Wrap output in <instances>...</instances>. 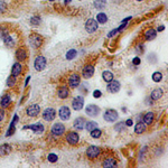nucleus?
Segmentation results:
<instances>
[{
    "instance_id": "obj_23",
    "label": "nucleus",
    "mask_w": 168,
    "mask_h": 168,
    "mask_svg": "<svg viewBox=\"0 0 168 168\" xmlns=\"http://www.w3.org/2000/svg\"><path fill=\"white\" fill-rule=\"evenodd\" d=\"M2 40H3V44H5L7 47H13V46L15 45L14 39H13V37H11L9 34H6V35L2 37Z\"/></svg>"
},
{
    "instance_id": "obj_9",
    "label": "nucleus",
    "mask_w": 168,
    "mask_h": 168,
    "mask_svg": "<svg viewBox=\"0 0 168 168\" xmlns=\"http://www.w3.org/2000/svg\"><path fill=\"white\" fill-rule=\"evenodd\" d=\"M22 129H24V130H26V129H30V130H33L34 132H35V133H38V134L43 133V132H44V130H45V128H44V125H43V123H40V122L35 123V125L25 126Z\"/></svg>"
},
{
    "instance_id": "obj_13",
    "label": "nucleus",
    "mask_w": 168,
    "mask_h": 168,
    "mask_svg": "<svg viewBox=\"0 0 168 168\" xmlns=\"http://www.w3.org/2000/svg\"><path fill=\"white\" fill-rule=\"evenodd\" d=\"M78 140H80V137H78L77 132H75V131L69 132L67 136H66V141H67V144L72 145V146L76 145V144L78 142Z\"/></svg>"
},
{
    "instance_id": "obj_21",
    "label": "nucleus",
    "mask_w": 168,
    "mask_h": 168,
    "mask_svg": "<svg viewBox=\"0 0 168 168\" xmlns=\"http://www.w3.org/2000/svg\"><path fill=\"white\" fill-rule=\"evenodd\" d=\"M21 69H22V66H21V64H20L19 62L15 63V64L13 65V67H11V75L15 76V77L19 76L20 73H21Z\"/></svg>"
},
{
    "instance_id": "obj_43",
    "label": "nucleus",
    "mask_w": 168,
    "mask_h": 168,
    "mask_svg": "<svg viewBox=\"0 0 168 168\" xmlns=\"http://www.w3.org/2000/svg\"><path fill=\"white\" fill-rule=\"evenodd\" d=\"M133 64L134 65H139L140 64V58L139 57H134L133 58Z\"/></svg>"
},
{
    "instance_id": "obj_7",
    "label": "nucleus",
    "mask_w": 168,
    "mask_h": 168,
    "mask_svg": "<svg viewBox=\"0 0 168 168\" xmlns=\"http://www.w3.org/2000/svg\"><path fill=\"white\" fill-rule=\"evenodd\" d=\"M52 133L56 136V137H59V136H62L64 132H65V126L63 125V123H61V122H56L53 125V127H52Z\"/></svg>"
},
{
    "instance_id": "obj_29",
    "label": "nucleus",
    "mask_w": 168,
    "mask_h": 168,
    "mask_svg": "<svg viewBox=\"0 0 168 168\" xmlns=\"http://www.w3.org/2000/svg\"><path fill=\"white\" fill-rule=\"evenodd\" d=\"M96 21H98V24L103 25V24H105V22L108 21V17H107L105 14L100 13V14H98V16H96Z\"/></svg>"
},
{
    "instance_id": "obj_19",
    "label": "nucleus",
    "mask_w": 168,
    "mask_h": 168,
    "mask_svg": "<svg viewBox=\"0 0 168 168\" xmlns=\"http://www.w3.org/2000/svg\"><path fill=\"white\" fill-rule=\"evenodd\" d=\"M10 102H11V95H10V94H5V95H2V98L0 99V105H1L2 109L9 107Z\"/></svg>"
},
{
    "instance_id": "obj_31",
    "label": "nucleus",
    "mask_w": 168,
    "mask_h": 168,
    "mask_svg": "<svg viewBox=\"0 0 168 168\" xmlns=\"http://www.w3.org/2000/svg\"><path fill=\"white\" fill-rule=\"evenodd\" d=\"M102 77H103V80L105 81V82H110L113 80V73L110 72V71H104L103 73H102Z\"/></svg>"
},
{
    "instance_id": "obj_48",
    "label": "nucleus",
    "mask_w": 168,
    "mask_h": 168,
    "mask_svg": "<svg viewBox=\"0 0 168 168\" xmlns=\"http://www.w3.org/2000/svg\"><path fill=\"white\" fill-rule=\"evenodd\" d=\"M137 1H142V0H137Z\"/></svg>"
},
{
    "instance_id": "obj_24",
    "label": "nucleus",
    "mask_w": 168,
    "mask_h": 168,
    "mask_svg": "<svg viewBox=\"0 0 168 168\" xmlns=\"http://www.w3.org/2000/svg\"><path fill=\"white\" fill-rule=\"evenodd\" d=\"M11 152V146L8 144H3L0 146V156H6Z\"/></svg>"
},
{
    "instance_id": "obj_20",
    "label": "nucleus",
    "mask_w": 168,
    "mask_h": 168,
    "mask_svg": "<svg viewBox=\"0 0 168 168\" xmlns=\"http://www.w3.org/2000/svg\"><path fill=\"white\" fill-rule=\"evenodd\" d=\"M154 118H155L154 112H147V113H145L142 115V122L145 125H148L149 126V125H151L154 122Z\"/></svg>"
},
{
    "instance_id": "obj_2",
    "label": "nucleus",
    "mask_w": 168,
    "mask_h": 168,
    "mask_svg": "<svg viewBox=\"0 0 168 168\" xmlns=\"http://www.w3.org/2000/svg\"><path fill=\"white\" fill-rule=\"evenodd\" d=\"M118 117H119L118 112L115 111V110H113V109L107 110V111L104 112V114H103V118H104V120L107 122H114V121H117L118 120Z\"/></svg>"
},
{
    "instance_id": "obj_47",
    "label": "nucleus",
    "mask_w": 168,
    "mask_h": 168,
    "mask_svg": "<svg viewBox=\"0 0 168 168\" xmlns=\"http://www.w3.org/2000/svg\"><path fill=\"white\" fill-rule=\"evenodd\" d=\"M64 2L65 3H69V2H71V0H64Z\"/></svg>"
},
{
    "instance_id": "obj_42",
    "label": "nucleus",
    "mask_w": 168,
    "mask_h": 168,
    "mask_svg": "<svg viewBox=\"0 0 168 168\" xmlns=\"http://www.w3.org/2000/svg\"><path fill=\"white\" fill-rule=\"evenodd\" d=\"M5 119V110L3 109H0V122Z\"/></svg>"
},
{
    "instance_id": "obj_49",
    "label": "nucleus",
    "mask_w": 168,
    "mask_h": 168,
    "mask_svg": "<svg viewBox=\"0 0 168 168\" xmlns=\"http://www.w3.org/2000/svg\"><path fill=\"white\" fill-rule=\"evenodd\" d=\"M51 1H53V0H51Z\"/></svg>"
},
{
    "instance_id": "obj_33",
    "label": "nucleus",
    "mask_w": 168,
    "mask_h": 168,
    "mask_svg": "<svg viewBox=\"0 0 168 168\" xmlns=\"http://www.w3.org/2000/svg\"><path fill=\"white\" fill-rule=\"evenodd\" d=\"M15 84H16V77L13 76V75H10V76L7 78L6 85H7L8 88H13V86H15Z\"/></svg>"
},
{
    "instance_id": "obj_15",
    "label": "nucleus",
    "mask_w": 168,
    "mask_h": 168,
    "mask_svg": "<svg viewBox=\"0 0 168 168\" xmlns=\"http://www.w3.org/2000/svg\"><path fill=\"white\" fill-rule=\"evenodd\" d=\"M94 74V66L93 65H86V66H84L83 67V70H82V76L84 77V78H91Z\"/></svg>"
},
{
    "instance_id": "obj_44",
    "label": "nucleus",
    "mask_w": 168,
    "mask_h": 168,
    "mask_svg": "<svg viewBox=\"0 0 168 168\" xmlns=\"http://www.w3.org/2000/svg\"><path fill=\"white\" fill-rule=\"evenodd\" d=\"M126 126H128V127H131V126H132V120H131V119L126 121Z\"/></svg>"
},
{
    "instance_id": "obj_35",
    "label": "nucleus",
    "mask_w": 168,
    "mask_h": 168,
    "mask_svg": "<svg viewBox=\"0 0 168 168\" xmlns=\"http://www.w3.org/2000/svg\"><path fill=\"white\" fill-rule=\"evenodd\" d=\"M90 134H91L92 138H100L101 134H102V131L100 130V129H98V128H95L92 131H90Z\"/></svg>"
},
{
    "instance_id": "obj_3",
    "label": "nucleus",
    "mask_w": 168,
    "mask_h": 168,
    "mask_svg": "<svg viewBox=\"0 0 168 168\" xmlns=\"http://www.w3.org/2000/svg\"><path fill=\"white\" fill-rule=\"evenodd\" d=\"M98 27H99V24H98V21L93 18L88 19L86 22H85V30H86L89 34H92L94 32H96Z\"/></svg>"
},
{
    "instance_id": "obj_22",
    "label": "nucleus",
    "mask_w": 168,
    "mask_h": 168,
    "mask_svg": "<svg viewBox=\"0 0 168 168\" xmlns=\"http://www.w3.org/2000/svg\"><path fill=\"white\" fill-rule=\"evenodd\" d=\"M163 95H164V91L161 89H155L150 94V99L152 101H156V100H159Z\"/></svg>"
},
{
    "instance_id": "obj_46",
    "label": "nucleus",
    "mask_w": 168,
    "mask_h": 168,
    "mask_svg": "<svg viewBox=\"0 0 168 168\" xmlns=\"http://www.w3.org/2000/svg\"><path fill=\"white\" fill-rule=\"evenodd\" d=\"M29 80H30V76H28V77H27V80H26V85H27V83L29 82Z\"/></svg>"
},
{
    "instance_id": "obj_45",
    "label": "nucleus",
    "mask_w": 168,
    "mask_h": 168,
    "mask_svg": "<svg viewBox=\"0 0 168 168\" xmlns=\"http://www.w3.org/2000/svg\"><path fill=\"white\" fill-rule=\"evenodd\" d=\"M164 29H165L164 26H159V27H158V32H161V30H164Z\"/></svg>"
},
{
    "instance_id": "obj_38",
    "label": "nucleus",
    "mask_w": 168,
    "mask_h": 168,
    "mask_svg": "<svg viewBox=\"0 0 168 168\" xmlns=\"http://www.w3.org/2000/svg\"><path fill=\"white\" fill-rule=\"evenodd\" d=\"M30 22H32L33 25H39L40 18H39L38 16H34V17H32V19H30Z\"/></svg>"
},
{
    "instance_id": "obj_16",
    "label": "nucleus",
    "mask_w": 168,
    "mask_h": 168,
    "mask_svg": "<svg viewBox=\"0 0 168 168\" xmlns=\"http://www.w3.org/2000/svg\"><path fill=\"white\" fill-rule=\"evenodd\" d=\"M85 113L88 115H90V117H96L100 113V108L98 105H95V104H90V105L86 107Z\"/></svg>"
},
{
    "instance_id": "obj_12",
    "label": "nucleus",
    "mask_w": 168,
    "mask_h": 168,
    "mask_svg": "<svg viewBox=\"0 0 168 168\" xmlns=\"http://www.w3.org/2000/svg\"><path fill=\"white\" fill-rule=\"evenodd\" d=\"M80 82H81V77H80V75L76 74V73L72 74L69 77V85L72 89H76L80 85Z\"/></svg>"
},
{
    "instance_id": "obj_17",
    "label": "nucleus",
    "mask_w": 168,
    "mask_h": 168,
    "mask_svg": "<svg viewBox=\"0 0 168 168\" xmlns=\"http://www.w3.org/2000/svg\"><path fill=\"white\" fill-rule=\"evenodd\" d=\"M57 95H58L59 99H66V98H69V95H70L69 88L65 86V85H61L58 88V90H57Z\"/></svg>"
},
{
    "instance_id": "obj_36",
    "label": "nucleus",
    "mask_w": 168,
    "mask_h": 168,
    "mask_svg": "<svg viewBox=\"0 0 168 168\" xmlns=\"http://www.w3.org/2000/svg\"><path fill=\"white\" fill-rule=\"evenodd\" d=\"M163 80V74L160 72H155L152 74V81L154 82H160Z\"/></svg>"
},
{
    "instance_id": "obj_6",
    "label": "nucleus",
    "mask_w": 168,
    "mask_h": 168,
    "mask_svg": "<svg viewBox=\"0 0 168 168\" xmlns=\"http://www.w3.org/2000/svg\"><path fill=\"white\" fill-rule=\"evenodd\" d=\"M26 113H27L28 117L35 118V117H37L38 114L40 113V107L38 105L37 103H34V104L29 105V107L26 109Z\"/></svg>"
},
{
    "instance_id": "obj_8",
    "label": "nucleus",
    "mask_w": 168,
    "mask_h": 168,
    "mask_svg": "<svg viewBox=\"0 0 168 168\" xmlns=\"http://www.w3.org/2000/svg\"><path fill=\"white\" fill-rule=\"evenodd\" d=\"M83 104H84V98L82 95H78L72 100V108L76 111H80L83 108Z\"/></svg>"
},
{
    "instance_id": "obj_11",
    "label": "nucleus",
    "mask_w": 168,
    "mask_h": 168,
    "mask_svg": "<svg viewBox=\"0 0 168 168\" xmlns=\"http://www.w3.org/2000/svg\"><path fill=\"white\" fill-rule=\"evenodd\" d=\"M120 88H121L120 82L112 80V81L109 82V84H108V86H107V90H108V92H110V93H117V92L120 91Z\"/></svg>"
},
{
    "instance_id": "obj_27",
    "label": "nucleus",
    "mask_w": 168,
    "mask_h": 168,
    "mask_svg": "<svg viewBox=\"0 0 168 168\" xmlns=\"http://www.w3.org/2000/svg\"><path fill=\"white\" fill-rule=\"evenodd\" d=\"M26 57H27V54H26V51H25V49L18 48V49L16 51V58H17L18 61H25Z\"/></svg>"
},
{
    "instance_id": "obj_32",
    "label": "nucleus",
    "mask_w": 168,
    "mask_h": 168,
    "mask_svg": "<svg viewBox=\"0 0 168 168\" xmlns=\"http://www.w3.org/2000/svg\"><path fill=\"white\" fill-rule=\"evenodd\" d=\"M98 128V123L94 122V121H89V122H85V129L88 131H92L93 129Z\"/></svg>"
},
{
    "instance_id": "obj_34",
    "label": "nucleus",
    "mask_w": 168,
    "mask_h": 168,
    "mask_svg": "<svg viewBox=\"0 0 168 168\" xmlns=\"http://www.w3.org/2000/svg\"><path fill=\"white\" fill-rule=\"evenodd\" d=\"M77 55V52L75 51V49H70V51H67V53H66V59L67 61H72V59H74V57Z\"/></svg>"
},
{
    "instance_id": "obj_37",
    "label": "nucleus",
    "mask_w": 168,
    "mask_h": 168,
    "mask_svg": "<svg viewBox=\"0 0 168 168\" xmlns=\"http://www.w3.org/2000/svg\"><path fill=\"white\" fill-rule=\"evenodd\" d=\"M47 159H48L49 163H56L57 159H58V157H57V155H55V154H49L48 157H47Z\"/></svg>"
},
{
    "instance_id": "obj_14",
    "label": "nucleus",
    "mask_w": 168,
    "mask_h": 168,
    "mask_svg": "<svg viewBox=\"0 0 168 168\" xmlns=\"http://www.w3.org/2000/svg\"><path fill=\"white\" fill-rule=\"evenodd\" d=\"M58 115H59V118L63 120V121H66V120H69L70 119V117H71V111H70V109L67 108V107H61L59 108V110H58Z\"/></svg>"
},
{
    "instance_id": "obj_1",
    "label": "nucleus",
    "mask_w": 168,
    "mask_h": 168,
    "mask_svg": "<svg viewBox=\"0 0 168 168\" xmlns=\"http://www.w3.org/2000/svg\"><path fill=\"white\" fill-rule=\"evenodd\" d=\"M46 64H47V61L44 56H37L35 62H34V66H35V70L38 72H42L45 67H46Z\"/></svg>"
},
{
    "instance_id": "obj_39",
    "label": "nucleus",
    "mask_w": 168,
    "mask_h": 168,
    "mask_svg": "<svg viewBox=\"0 0 168 168\" xmlns=\"http://www.w3.org/2000/svg\"><path fill=\"white\" fill-rule=\"evenodd\" d=\"M101 95H102V92H101L100 90H95V91L93 92V96L95 98V99H99Z\"/></svg>"
},
{
    "instance_id": "obj_4",
    "label": "nucleus",
    "mask_w": 168,
    "mask_h": 168,
    "mask_svg": "<svg viewBox=\"0 0 168 168\" xmlns=\"http://www.w3.org/2000/svg\"><path fill=\"white\" fill-rule=\"evenodd\" d=\"M42 115H43V119L45 121H48L49 122V121H53L56 118V111L53 108H47V109H45L43 111Z\"/></svg>"
},
{
    "instance_id": "obj_10",
    "label": "nucleus",
    "mask_w": 168,
    "mask_h": 168,
    "mask_svg": "<svg viewBox=\"0 0 168 168\" xmlns=\"http://www.w3.org/2000/svg\"><path fill=\"white\" fill-rule=\"evenodd\" d=\"M101 154V149L96 146H90L88 149H86V156L90 158V159H94L96 158L99 155Z\"/></svg>"
},
{
    "instance_id": "obj_26",
    "label": "nucleus",
    "mask_w": 168,
    "mask_h": 168,
    "mask_svg": "<svg viewBox=\"0 0 168 168\" xmlns=\"http://www.w3.org/2000/svg\"><path fill=\"white\" fill-rule=\"evenodd\" d=\"M156 36H157V30H155V29H148L145 33L146 40H152L156 38Z\"/></svg>"
},
{
    "instance_id": "obj_25",
    "label": "nucleus",
    "mask_w": 168,
    "mask_h": 168,
    "mask_svg": "<svg viewBox=\"0 0 168 168\" xmlns=\"http://www.w3.org/2000/svg\"><path fill=\"white\" fill-rule=\"evenodd\" d=\"M146 131V125L141 121V122H138L136 126H134V132L138 133V134H141Z\"/></svg>"
},
{
    "instance_id": "obj_5",
    "label": "nucleus",
    "mask_w": 168,
    "mask_h": 168,
    "mask_svg": "<svg viewBox=\"0 0 168 168\" xmlns=\"http://www.w3.org/2000/svg\"><path fill=\"white\" fill-rule=\"evenodd\" d=\"M29 44L32 45L33 48H39L43 44V38L37 34H33L29 36Z\"/></svg>"
},
{
    "instance_id": "obj_30",
    "label": "nucleus",
    "mask_w": 168,
    "mask_h": 168,
    "mask_svg": "<svg viewBox=\"0 0 168 168\" xmlns=\"http://www.w3.org/2000/svg\"><path fill=\"white\" fill-rule=\"evenodd\" d=\"M107 6V0H95L94 1V7L96 9H103Z\"/></svg>"
},
{
    "instance_id": "obj_28",
    "label": "nucleus",
    "mask_w": 168,
    "mask_h": 168,
    "mask_svg": "<svg viewBox=\"0 0 168 168\" xmlns=\"http://www.w3.org/2000/svg\"><path fill=\"white\" fill-rule=\"evenodd\" d=\"M103 167H117V160L114 158H107L103 161Z\"/></svg>"
},
{
    "instance_id": "obj_40",
    "label": "nucleus",
    "mask_w": 168,
    "mask_h": 168,
    "mask_svg": "<svg viewBox=\"0 0 168 168\" xmlns=\"http://www.w3.org/2000/svg\"><path fill=\"white\" fill-rule=\"evenodd\" d=\"M123 128H125V126H123L122 122H120L119 125L115 126V130H123Z\"/></svg>"
},
{
    "instance_id": "obj_18",
    "label": "nucleus",
    "mask_w": 168,
    "mask_h": 168,
    "mask_svg": "<svg viewBox=\"0 0 168 168\" xmlns=\"http://www.w3.org/2000/svg\"><path fill=\"white\" fill-rule=\"evenodd\" d=\"M85 119L84 118H76L74 120V122H73V127H74V129L76 130H83L84 128H85Z\"/></svg>"
},
{
    "instance_id": "obj_41",
    "label": "nucleus",
    "mask_w": 168,
    "mask_h": 168,
    "mask_svg": "<svg viewBox=\"0 0 168 168\" xmlns=\"http://www.w3.org/2000/svg\"><path fill=\"white\" fill-rule=\"evenodd\" d=\"M117 33H119V32H118V29H113V30H111V32L108 34V37L110 38V37H112V36H114Z\"/></svg>"
}]
</instances>
